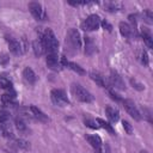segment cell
Here are the masks:
<instances>
[{
  "label": "cell",
  "instance_id": "obj_1",
  "mask_svg": "<svg viewBox=\"0 0 153 153\" xmlns=\"http://www.w3.org/2000/svg\"><path fill=\"white\" fill-rule=\"evenodd\" d=\"M44 48H45V53L47 54H57L59 51V41L55 36V33L53 32L51 29H45L43 35L41 36Z\"/></svg>",
  "mask_w": 153,
  "mask_h": 153
},
{
  "label": "cell",
  "instance_id": "obj_2",
  "mask_svg": "<svg viewBox=\"0 0 153 153\" xmlns=\"http://www.w3.org/2000/svg\"><path fill=\"white\" fill-rule=\"evenodd\" d=\"M71 92L74 96V98L78 99L79 102H82V103H91V102H93V96L86 88H84L79 84H72Z\"/></svg>",
  "mask_w": 153,
  "mask_h": 153
},
{
  "label": "cell",
  "instance_id": "obj_3",
  "mask_svg": "<svg viewBox=\"0 0 153 153\" xmlns=\"http://www.w3.org/2000/svg\"><path fill=\"white\" fill-rule=\"evenodd\" d=\"M66 47L72 49L73 51H78L81 48V38L80 33L76 29H69L66 36Z\"/></svg>",
  "mask_w": 153,
  "mask_h": 153
},
{
  "label": "cell",
  "instance_id": "obj_4",
  "mask_svg": "<svg viewBox=\"0 0 153 153\" xmlns=\"http://www.w3.org/2000/svg\"><path fill=\"white\" fill-rule=\"evenodd\" d=\"M100 23H102V19L98 14H90L81 23V29L85 31H96L99 29Z\"/></svg>",
  "mask_w": 153,
  "mask_h": 153
},
{
  "label": "cell",
  "instance_id": "obj_5",
  "mask_svg": "<svg viewBox=\"0 0 153 153\" xmlns=\"http://www.w3.org/2000/svg\"><path fill=\"white\" fill-rule=\"evenodd\" d=\"M50 98H51V102L57 106H66L67 104H69V99H68L66 92L63 90H60V88L51 90Z\"/></svg>",
  "mask_w": 153,
  "mask_h": 153
},
{
  "label": "cell",
  "instance_id": "obj_6",
  "mask_svg": "<svg viewBox=\"0 0 153 153\" xmlns=\"http://www.w3.org/2000/svg\"><path fill=\"white\" fill-rule=\"evenodd\" d=\"M29 10H30L31 14L33 16V18L37 19V20H45L48 18V14H47L44 7L39 2H36V1L30 2L29 4Z\"/></svg>",
  "mask_w": 153,
  "mask_h": 153
},
{
  "label": "cell",
  "instance_id": "obj_7",
  "mask_svg": "<svg viewBox=\"0 0 153 153\" xmlns=\"http://www.w3.org/2000/svg\"><path fill=\"white\" fill-rule=\"evenodd\" d=\"M122 103H123V106H124L126 111H127L135 121H140V120H141V114H140L139 109L136 108V105L134 104L133 100H130V99H124V100H122Z\"/></svg>",
  "mask_w": 153,
  "mask_h": 153
},
{
  "label": "cell",
  "instance_id": "obj_8",
  "mask_svg": "<svg viewBox=\"0 0 153 153\" xmlns=\"http://www.w3.org/2000/svg\"><path fill=\"white\" fill-rule=\"evenodd\" d=\"M47 66L49 69L59 72L62 69V65H61V60L59 59L57 54H47V59H45Z\"/></svg>",
  "mask_w": 153,
  "mask_h": 153
},
{
  "label": "cell",
  "instance_id": "obj_9",
  "mask_svg": "<svg viewBox=\"0 0 153 153\" xmlns=\"http://www.w3.org/2000/svg\"><path fill=\"white\" fill-rule=\"evenodd\" d=\"M6 41H7L8 48H10V50H11L12 54H14V55H22L25 51L24 47L22 45V43L18 39L13 38V37H7Z\"/></svg>",
  "mask_w": 153,
  "mask_h": 153
},
{
  "label": "cell",
  "instance_id": "obj_10",
  "mask_svg": "<svg viewBox=\"0 0 153 153\" xmlns=\"http://www.w3.org/2000/svg\"><path fill=\"white\" fill-rule=\"evenodd\" d=\"M109 84L114 88H117V90H124L126 88V85H124V81H123L122 76L117 72H115V71H111V73H110Z\"/></svg>",
  "mask_w": 153,
  "mask_h": 153
},
{
  "label": "cell",
  "instance_id": "obj_11",
  "mask_svg": "<svg viewBox=\"0 0 153 153\" xmlns=\"http://www.w3.org/2000/svg\"><path fill=\"white\" fill-rule=\"evenodd\" d=\"M118 27H120V32H121V35L123 37H126V38H133L135 36V29H134V26L129 25L128 23L121 22L120 25H118Z\"/></svg>",
  "mask_w": 153,
  "mask_h": 153
},
{
  "label": "cell",
  "instance_id": "obj_12",
  "mask_svg": "<svg viewBox=\"0 0 153 153\" xmlns=\"http://www.w3.org/2000/svg\"><path fill=\"white\" fill-rule=\"evenodd\" d=\"M29 110H30L32 117H35L37 121H39V122H42V123H48V122H49V117H48L39 108H37V106H35V105H31Z\"/></svg>",
  "mask_w": 153,
  "mask_h": 153
},
{
  "label": "cell",
  "instance_id": "obj_13",
  "mask_svg": "<svg viewBox=\"0 0 153 153\" xmlns=\"http://www.w3.org/2000/svg\"><path fill=\"white\" fill-rule=\"evenodd\" d=\"M86 140L88 141V143L93 147V149H94L97 153H102L103 142H102V139H100L98 135H87V136H86Z\"/></svg>",
  "mask_w": 153,
  "mask_h": 153
},
{
  "label": "cell",
  "instance_id": "obj_14",
  "mask_svg": "<svg viewBox=\"0 0 153 153\" xmlns=\"http://www.w3.org/2000/svg\"><path fill=\"white\" fill-rule=\"evenodd\" d=\"M90 76L91 79L100 87H104V88H109V81L105 79V76H103L100 73L98 72H91L90 73Z\"/></svg>",
  "mask_w": 153,
  "mask_h": 153
},
{
  "label": "cell",
  "instance_id": "obj_15",
  "mask_svg": "<svg viewBox=\"0 0 153 153\" xmlns=\"http://www.w3.org/2000/svg\"><path fill=\"white\" fill-rule=\"evenodd\" d=\"M23 78H24V80H25L27 84H30V85L35 84L36 80H37L36 73H35L33 69L30 68V67H25V68L23 69Z\"/></svg>",
  "mask_w": 153,
  "mask_h": 153
},
{
  "label": "cell",
  "instance_id": "obj_16",
  "mask_svg": "<svg viewBox=\"0 0 153 153\" xmlns=\"http://www.w3.org/2000/svg\"><path fill=\"white\" fill-rule=\"evenodd\" d=\"M61 65H62V67H67V68L72 69L73 72H76L78 74H85V71H84L79 65L66 60V57H62V59H61Z\"/></svg>",
  "mask_w": 153,
  "mask_h": 153
},
{
  "label": "cell",
  "instance_id": "obj_17",
  "mask_svg": "<svg viewBox=\"0 0 153 153\" xmlns=\"http://www.w3.org/2000/svg\"><path fill=\"white\" fill-rule=\"evenodd\" d=\"M32 50L36 56H42L45 53V48H44V44H43V41L41 37L32 42Z\"/></svg>",
  "mask_w": 153,
  "mask_h": 153
},
{
  "label": "cell",
  "instance_id": "obj_18",
  "mask_svg": "<svg viewBox=\"0 0 153 153\" xmlns=\"http://www.w3.org/2000/svg\"><path fill=\"white\" fill-rule=\"evenodd\" d=\"M105 114H106L108 118H109L112 123H116V122L120 120V112H118V110L115 109V108H112V106H110V105H108V106L105 108Z\"/></svg>",
  "mask_w": 153,
  "mask_h": 153
},
{
  "label": "cell",
  "instance_id": "obj_19",
  "mask_svg": "<svg viewBox=\"0 0 153 153\" xmlns=\"http://www.w3.org/2000/svg\"><path fill=\"white\" fill-rule=\"evenodd\" d=\"M1 103L5 106H13L16 104V96L13 92H8V93H4L1 96Z\"/></svg>",
  "mask_w": 153,
  "mask_h": 153
},
{
  "label": "cell",
  "instance_id": "obj_20",
  "mask_svg": "<svg viewBox=\"0 0 153 153\" xmlns=\"http://www.w3.org/2000/svg\"><path fill=\"white\" fill-rule=\"evenodd\" d=\"M141 36H142L143 42L146 43V45L148 48H152L153 47V38H152V35H151L149 30H147L146 27H142L141 29Z\"/></svg>",
  "mask_w": 153,
  "mask_h": 153
},
{
  "label": "cell",
  "instance_id": "obj_21",
  "mask_svg": "<svg viewBox=\"0 0 153 153\" xmlns=\"http://www.w3.org/2000/svg\"><path fill=\"white\" fill-rule=\"evenodd\" d=\"M96 122H97V124H99L98 127H102V128H104L106 131H109L110 134H115V129L112 128V126L109 123V122H105L104 120H102V118H97L96 120Z\"/></svg>",
  "mask_w": 153,
  "mask_h": 153
},
{
  "label": "cell",
  "instance_id": "obj_22",
  "mask_svg": "<svg viewBox=\"0 0 153 153\" xmlns=\"http://www.w3.org/2000/svg\"><path fill=\"white\" fill-rule=\"evenodd\" d=\"M137 59H139V61H140L143 66H147V65H148V55H147L146 50L140 49V50L137 51Z\"/></svg>",
  "mask_w": 153,
  "mask_h": 153
},
{
  "label": "cell",
  "instance_id": "obj_23",
  "mask_svg": "<svg viewBox=\"0 0 153 153\" xmlns=\"http://www.w3.org/2000/svg\"><path fill=\"white\" fill-rule=\"evenodd\" d=\"M0 87L7 90L10 92V91H12V82L7 78H4L2 76V78H0Z\"/></svg>",
  "mask_w": 153,
  "mask_h": 153
},
{
  "label": "cell",
  "instance_id": "obj_24",
  "mask_svg": "<svg viewBox=\"0 0 153 153\" xmlns=\"http://www.w3.org/2000/svg\"><path fill=\"white\" fill-rule=\"evenodd\" d=\"M14 123H16V127H17V129H18L19 131H25V130H26V124H25V122L22 120V117H17L16 121H14Z\"/></svg>",
  "mask_w": 153,
  "mask_h": 153
},
{
  "label": "cell",
  "instance_id": "obj_25",
  "mask_svg": "<svg viewBox=\"0 0 153 153\" xmlns=\"http://www.w3.org/2000/svg\"><path fill=\"white\" fill-rule=\"evenodd\" d=\"M8 118H10V114H8V111H6L5 109H0V124H5V123H7Z\"/></svg>",
  "mask_w": 153,
  "mask_h": 153
},
{
  "label": "cell",
  "instance_id": "obj_26",
  "mask_svg": "<svg viewBox=\"0 0 153 153\" xmlns=\"http://www.w3.org/2000/svg\"><path fill=\"white\" fill-rule=\"evenodd\" d=\"M84 123H85L86 127H90V128H92V129H97V128H98L97 122L93 121V120H91V118H85V120H84Z\"/></svg>",
  "mask_w": 153,
  "mask_h": 153
},
{
  "label": "cell",
  "instance_id": "obj_27",
  "mask_svg": "<svg viewBox=\"0 0 153 153\" xmlns=\"http://www.w3.org/2000/svg\"><path fill=\"white\" fill-rule=\"evenodd\" d=\"M16 143H17V146H18L19 148H24V149H29V148H30L29 142H27V141H25V140L18 139V140H16Z\"/></svg>",
  "mask_w": 153,
  "mask_h": 153
},
{
  "label": "cell",
  "instance_id": "obj_28",
  "mask_svg": "<svg viewBox=\"0 0 153 153\" xmlns=\"http://www.w3.org/2000/svg\"><path fill=\"white\" fill-rule=\"evenodd\" d=\"M130 84L133 85V87H135L136 90H139V91H142L143 88H145V86H143V84H141V82H139L136 79H130Z\"/></svg>",
  "mask_w": 153,
  "mask_h": 153
},
{
  "label": "cell",
  "instance_id": "obj_29",
  "mask_svg": "<svg viewBox=\"0 0 153 153\" xmlns=\"http://www.w3.org/2000/svg\"><path fill=\"white\" fill-rule=\"evenodd\" d=\"M122 124H123V128H124V130L127 131V134H129V135H131L133 134V127H131V124L128 122V121H122Z\"/></svg>",
  "mask_w": 153,
  "mask_h": 153
},
{
  "label": "cell",
  "instance_id": "obj_30",
  "mask_svg": "<svg viewBox=\"0 0 153 153\" xmlns=\"http://www.w3.org/2000/svg\"><path fill=\"white\" fill-rule=\"evenodd\" d=\"M106 7H108V11L115 12V11H118V8H120L121 6L117 5V4H115V2H111V4H106Z\"/></svg>",
  "mask_w": 153,
  "mask_h": 153
},
{
  "label": "cell",
  "instance_id": "obj_31",
  "mask_svg": "<svg viewBox=\"0 0 153 153\" xmlns=\"http://www.w3.org/2000/svg\"><path fill=\"white\" fill-rule=\"evenodd\" d=\"M108 90H109V94H110V97H111L112 99H115V100H122L121 97H120L114 90H111V88H108Z\"/></svg>",
  "mask_w": 153,
  "mask_h": 153
},
{
  "label": "cell",
  "instance_id": "obj_32",
  "mask_svg": "<svg viewBox=\"0 0 153 153\" xmlns=\"http://www.w3.org/2000/svg\"><path fill=\"white\" fill-rule=\"evenodd\" d=\"M100 24H102V25L104 26V29L106 27V30H108V31H111V29H112V27H111V25H110V24H109L108 22H105V20H103V22H102Z\"/></svg>",
  "mask_w": 153,
  "mask_h": 153
},
{
  "label": "cell",
  "instance_id": "obj_33",
  "mask_svg": "<svg viewBox=\"0 0 153 153\" xmlns=\"http://www.w3.org/2000/svg\"><path fill=\"white\" fill-rule=\"evenodd\" d=\"M141 153H148L147 151H141Z\"/></svg>",
  "mask_w": 153,
  "mask_h": 153
}]
</instances>
